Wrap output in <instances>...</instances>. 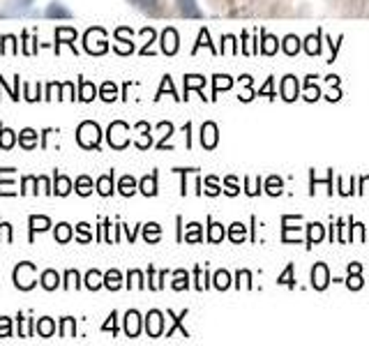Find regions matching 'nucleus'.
Returning a JSON list of instances; mask_svg holds the SVG:
<instances>
[{"label":"nucleus","mask_w":369,"mask_h":346,"mask_svg":"<svg viewBox=\"0 0 369 346\" xmlns=\"http://www.w3.org/2000/svg\"><path fill=\"white\" fill-rule=\"evenodd\" d=\"M97 192L102 194V197H111L113 194V171L97 178Z\"/></svg>","instance_id":"28"},{"label":"nucleus","mask_w":369,"mask_h":346,"mask_svg":"<svg viewBox=\"0 0 369 346\" xmlns=\"http://www.w3.org/2000/svg\"><path fill=\"white\" fill-rule=\"evenodd\" d=\"M136 129L141 131V138L136 141V145H139L141 150H146L150 143H153V138H150V125L148 122H139L136 125Z\"/></svg>","instance_id":"40"},{"label":"nucleus","mask_w":369,"mask_h":346,"mask_svg":"<svg viewBox=\"0 0 369 346\" xmlns=\"http://www.w3.org/2000/svg\"><path fill=\"white\" fill-rule=\"evenodd\" d=\"M72 192V180L63 176V173H56L53 176V194H58V197H67V194Z\"/></svg>","instance_id":"16"},{"label":"nucleus","mask_w":369,"mask_h":346,"mask_svg":"<svg viewBox=\"0 0 369 346\" xmlns=\"http://www.w3.org/2000/svg\"><path fill=\"white\" fill-rule=\"evenodd\" d=\"M169 316L173 318V325H171V328L167 330V337H171V335H173L176 330H180V332H182V337H189V332L182 328V318L187 316V309H184V311H180V314H178V316L173 314V311H169Z\"/></svg>","instance_id":"29"},{"label":"nucleus","mask_w":369,"mask_h":346,"mask_svg":"<svg viewBox=\"0 0 369 346\" xmlns=\"http://www.w3.org/2000/svg\"><path fill=\"white\" fill-rule=\"evenodd\" d=\"M303 48H305V53H307V55H319V53H321V33H319V35H310V37H305Z\"/></svg>","instance_id":"27"},{"label":"nucleus","mask_w":369,"mask_h":346,"mask_svg":"<svg viewBox=\"0 0 369 346\" xmlns=\"http://www.w3.org/2000/svg\"><path fill=\"white\" fill-rule=\"evenodd\" d=\"M77 141H79L81 148H86V150L100 148V141H102V129H100V125L93 122V120L81 122L79 129H77Z\"/></svg>","instance_id":"1"},{"label":"nucleus","mask_w":369,"mask_h":346,"mask_svg":"<svg viewBox=\"0 0 369 346\" xmlns=\"http://www.w3.org/2000/svg\"><path fill=\"white\" fill-rule=\"evenodd\" d=\"M129 3H134L139 10L148 12V14H157V3H155V0H129Z\"/></svg>","instance_id":"55"},{"label":"nucleus","mask_w":369,"mask_h":346,"mask_svg":"<svg viewBox=\"0 0 369 346\" xmlns=\"http://www.w3.org/2000/svg\"><path fill=\"white\" fill-rule=\"evenodd\" d=\"M63 286L65 289H79L81 286V282H79V273H77V270H67V273H65V284H63Z\"/></svg>","instance_id":"54"},{"label":"nucleus","mask_w":369,"mask_h":346,"mask_svg":"<svg viewBox=\"0 0 369 346\" xmlns=\"http://www.w3.org/2000/svg\"><path fill=\"white\" fill-rule=\"evenodd\" d=\"M84 46H86V51L91 53V55H102V53H106V51H108V42H106L104 30H100L97 39H93L91 30H88V33H86V37H84Z\"/></svg>","instance_id":"4"},{"label":"nucleus","mask_w":369,"mask_h":346,"mask_svg":"<svg viewBox=\"0 0 369 346\" xmlns=\"http://www.w3.org/2000/svg\"><path fill=\"white\" fill-rule=\"evenodd\" d=\"M213 282H215V289L227 291L231 286V275L227 273V270H217L215 277H213Z\"/></svg>","instance_id":"44"},{"label":"nucleus","mask_w":369,"mask_h":346,"mask_svg":"<svg viewBox=\"0 0 369 346\" xmlns=\"http://www.w3.org/2000/svg\"><path fill=\"white\" fill-rule=\"evenodd\" d=\"M77 332V323H74L72 316H65L63 323H60V337H74Z\"/></svg>","instance_id":"49"},{"label":"nucleus","mask_w":369,"mask_h":346,"mask_svg":"<svg viewBox=\"0 0 369 346\" xmlns=\"http://www.w3.org/2000/svg\"><path fill=\"white\" fill-rule=\"evenodd\" d=\"M182 240H184V242H201V240H203L201 224H196V221H192V224H187V231H184Z\"/></svg>","instance_id":"33"},{"label":"nucleus","mask_w":369,"mask_h":346,"mask_svg":"<svg viewBox=\"0 0 369 346\" xmlns=\"http://www.w3.org/2000/svg\"><path fill=\"white\" fill-rule=\"evenodd\" d=\"M178 7H180L182 17L201 19V10H199V5H196V0H178Z\"/></svg>","instance_id":"22"},{"label":"nucleus","mask_w":369,"mask_h":346,"mask_svg":"<svg viewBox=\"0 0 369 346\" xmlns=\"http://www.w3.org/2000/svg\"><path fill=\"white\" fill-rule=\"evenodd\" d=\"M206 76H201V74H187L184 76V93L189 95V90H199V95L203 97V100H208L206 95H203V86H206Z\"/></svg>","instance_id":"13"},{"label":"nucleus","mask_w":369,"mask_h":346,"mask_svg":"<svg viewBox=\"0 0 369 346\" xmlns=\"http://www.w3.org/2000/svg\"><path fill=\"white\" fill-rule=\"evenodd\" d=\"M146 332H148V337H162V332H164V314L160 309H150L148 311Z\"/></svg>","instance_id":"5"},{"label":"nucleus","mask_w":369,"mask_h":346,"mask_svg":"<svg viewBox=\"0 0 369 346\" xmlns=\"http://www.w3.org/2000/svg\"><path fill=\"white\" fill-rule=\"evenodd\" d=\"M77 238L79 242H91L93 240V235H91V224H86V221H81V224L77 226Z\"/></svg>","instance_id":"56"},{"label":"nucleus","mask_w":369,"mask_h":346,"mask_svg":"<svg viewBox=\"0 0 369 346\" xmlns=\"http://www.w3.org/2000/svg\"><path fill=\"white\" fill-rule=\"evenodd\" d=\"M217 141H220V134H217V125L215 122H203L201 127V143L206 150L217 148Z\"/></svg>","instance_id":"10"},{"label":"nucleus","mask_w":369,"mask_h":346,"mask_svg":"<svg viewBox=\"0 0 369 346\" xmlns=\"http://www.w3.org/2000/svg\"><path fill=\"white\" fill-rule=\"evenodd\" d=\"M224 238H227V228H224L220 221L208 219V240L210 242H222Z\"/></svg>","instance_id":"23"},{"label":"nucleus","mask_w":369,"mask_h":346,"mask_svg":"<svg viewBox=\"0 0 369 346\" xmlns=\"http://www.w3.org/2000/svg\"><path fill=\"white\" fill-rule=\"evenodd\" d=\"M19 143H21V148L32 150L37 145V131L30 129V127L21 129V131H19Z\"/></svg>","instance_id":"21"},{"label":"nucleus","mask_w":369,"mask_h":346,"mask_svg":"<svg viewBox=\"0 0 369 346\" xmlns=\"http://www.w3.org/2000/svg\"><path fill=\"white\" fill-rule=\"evenodd\" d=\"M282 187H284V183L277 176H270L265 180V192H268L270 197H279V194H282Z\"/></svg>","instance_id":"45"},{"label":"nucleus","mask_w":369,"mask_h":346,"mask_svg":"<svg viewBox=\"0 0 369 346\" xmlns=\"http://www.w3.org/2000/svg\"><path fill=\"white\" fill-rule=\"evenodd\" d=\"M86 286L91 291H97L104 286V275L97 273V270H91V273L86 275Z\"/></svg>","instance_id":"36"},{"label":"nucleus","mask_w":369,"mask_h":346,"mask_svg":"<svg viewBox=\"0 0 369 346\" xmlns=\"http://www.w3.org/2000/svg\"><path fill=\"white\" fill-rule=\"evenodd\" d=\"M12 335V325L8 316H0V337H10Z\"/></svg>","instance_id":"61"},{"label":"nucleus","mask_w":369,"mask_h":346,"mask_svg":"<svg viewBox=\"0 0 369 346\" xmlns=\"http://www.w3.org/2000/svg\"><path fill=\"white\" fill-rule=\"evenodd\" d=\"M300 46H303V42H300V37H296V35H286V37L282 39V51L286 55L300 53Z\"/></svg>","instance_id":"25"},{"label":"nucleus","mask_w":369,"mask_h":346,"mask_svg":"<svg viewBox=\"0 0 369 346\" xmlns=\"http://www.w3.org/2000/svg\"><path fill=\"white\" fill-rule=\"evenodd\" d=\"M37 284V266L30 261L19 263L15 268V286L21 291H30Z\"/></svg>","instance_id":"2"},{"label":"nucleus","mask_w":369,"mask_h":346,"mask_svg":"<svg viewBox=\"0 0 369 346\" xmlns=\"http://www.w3.org/2000/svg\"><path fill=\"white\" fill-rule=\"evenodd\" d=\"M134 37V33L129 30V28H118V30H115V51L118 53H132L134 51V44L129 39Z\"/></svg>","instance_id":"8"},{"label":"nucleus","mask_w":369,"mask_h":346,"mask_svg":"<svg viewBox=\"0 0 369 346\" xmlns=\"http://www.w3.org/2000/svg\"><path fill=\"white\" fill-rule=\"evenodd\" d=\"M143 238H146V242H157L162 238V226L150 221V224L143 226Z\"/></svg>","instance_id":"34"},{"label":"nucleus","mask_w":369,"mask_h":346,"mask_svg":"<svg viewBox=\"0 0 369 346\" xmlns=\"http://www.w3.org/2000/svg\"><path fill=\"white\" fill-rule=\"evenodd\" d=\"M74 190H77V194H81V197H88V194L93 192V180L88 176H79L77 183H74Z\"/></svg>","instance_id":"42"},{"label":"nucleus","mask_w":369,"mask_h":346,"mask_svg":"<svg viewBox=\"0 0 369 346\" xmlns=\"http://www.w3.org/2000/svg\"><path fill=\"white\" fill-rule=\"evenodd\" d=\"M95 97H97V88H95L91 81L79 79V100L81 102H93Z\"/></svg>","instance_id":"19"},{"label":"nucleus","mask_w":369,"mask_h":346,"mask_svg":"<svg viewBox=\"0 0 369 346\" xmlns=\"http://www.w3.org/2000/svg\"><path fill=\"white\" fill-rule=\"evenodd\" d=\"M15 141H17V131H12V129H8V127H3V125H0V148L10 150L12 145H15Z\"/></svg>","instance_id":"32"},{"label":"nucleus","mask_w":369,"mask_h":346,"mask_svg":"<svg viewBox=\"0 0 369 346\" xmlns=\"http://www.w3.org/2000/svg\"><path fill=\"white\" fill-rule=\"evenodd\" d=\"M245 238H247V228H245V224H240V221L231 224V228H229V240H231V242H243Z\"/></svg>","instance_id":"38"},{"label":"nucleus","mask_w":369,"mask_h":346,"mask_svg":"<svg viewBox=\"0 0 369 346\" xmlns=\"http://www.w3.org/2000/svg\"><path fill=\"white\" fill-rule=\"evenodd\" d=\"M32 0H10V12L12 14H28Z\"/></svg>","instance_id":"48"},{"label":"nucleus","mask_w":369,"mask_h":346,"mask_svg":"<svg viewBox=\"0 0 369 346\" xmlns=\"http://www.w3.org/2000/svg\"><path fill=\"white\" fill-rule=\"evenodd\" d=\"M139 190H141V194H146V197H155V194H157V173L155 171L150 173V176L141 178Z\"/></svg>","instance_id":"20"},{"label":"nucleus","mask_w":369,"mask_h":346,"mask_svg":"<svg viewBox=\"0 0 369 346\" xmlns=\"http://www.w3.org/2000/svg\"><path fill=\"white\" fill-rule=\"evenodd\" d=\"M127 286L129 289H143L146 284H143V275H141V270H129V275H127Z\"/></svg>","instance_id":"52"},{"label":"nucleus","mask_w":369,"mask_h":346,"mask_svg":"<svg viewBox=\"0 0 369 346\" xmlns=\"http://www.w3.org/2000/svg\"><path fill=\"white\" fill-rule=\"evenodd\" d=\"M106 138H108V145L115 150H122L129 145V125L122 122V120H115L108 125V131H106Z\"/></svg>","instance_id":"3"},{"label":"nucleus","mask_w":369,"mask_h":346,"mask_svg":"<svg viewBox=\"0 0 369 346\" xmlns=\"http://www.w3.org/2000/svg\"><path fill=\"white\" fill-rule=\"evenodd\" d=\"M164 93H171V95L176 97V100H182V97H178L176 88H173V81H171V76H164V79H162V88H160V93H157L155 100H160V97H162Z\"/></svg>","instance_id":"51"},{"label":"nucleus","mask_w":369,"mask_h":346,"mask_svg":"<svg viewBox=\"0 0 369 346\" xmlns=\"http://www.w3.org/2000/svg\"><path fill=\"white\" fill-rule=\"evenodd\" d=\"M100 97L104 102H113L115 97H118V86H115L113 81H106V83H102V88H100Z\"/></svg>","instance_id":"35"},{"label":"nucleus","mask_w":369,"mask_h":346,"mask_svg":"<svg viewBox=\"0 0 369 346\" xmlns=\"http://www.w3.org/2000/svg\"><path fill=\"white\" fill-rule=\"evenodd\" d=\"M279 93H282V97L286 102H296L298 100V95H300V83L298 79L293 74L289 76H284L282 79V88H279Z\"/></svg>","instance_id":"9"},{"label":"nucleus","mask_w":369,"mask_h":346,"mask_svg":"<svg viewBox=\"0 0 369 346\" xmlns=\"http://www.w3.org/2000/svg\"><path fill=\"white\" fill-rule=\"evenodd\" d=\"M136 180L132 176H122L120 178V183H118V192L122 194V197H132V194L136 192Z\"/></svg>","instance_id":"31"},{"label":"nucleus","mask_w":369,"mask_h":346,"mask_svg":"<svg viewBox=\"0 0 369 346\" xmlns=\"http://www.w3.org/2000/svg\"><path fill=\"white\" fill-rule=\"evenodd\" d=\"M72 235H74L72 226L65 224V221H60V224L56 226V240H58V242H70Z\"/></svg>","instance_id":"47"},{"label":"nucleus","mask_w":369,"mask_h":346,"mask_svg":"<svg viewBox=\"0 0 369 346\" xmlns=\"http://www.w3.org/2000/svg\"><path fill=\"white\" fill-rule=\"evenodd\" d=\"M272 83H275V81L268 79V81H265V86H263L261 90H258V93L265 95V97H270V100H272V97H275V90H272Z\"/></svg>","instance_id":"62"},{"label":"nucleus","mask_w":369,"mask_h":346,"mask_svg":"<svg viewBox=\"0 0 369 346\" xmlns=\"http://www.w3.org/2000/svg\"><path fill=\"white\" fill-rule=\"evenodd\" d=\"M194 280H196L194 286L199 289V291L208 289V273H203V268H196L194 270Z\"/></svg>","instance_id":"57"},{"label":"nucleus","mask_w":369,"mask_h":346,"mask_svg":"<svg viewBox=\"0 0 369 346\" xmlns=\"http://www.w3.org/2000/svg\"><path fill=\"white\" fill-rule=\"evenodd\" d=\"M28 224H30V240H32L35 238V231H46L51 226V219L44 217V215H30Z\"/></svg>","instance_id":"18"},{"label":"nucleus","mask_w":369,"mask_h":346,"mask_svg":"<svg viewBox=\"0 0 369 346\" xmlns=\"http://www.w3.org/2000/svg\"><path fill=\"white\" fill-rule=\"evenodd\" d=\"M362 266L360 263H351L348 266V277H346V286L351 291H360L362 286H365V282H362Z\"/></svg>","instance_id":"11"},{"label":"nucleus","mask_w":369,"mask_h":346,"mask_svg":"<svg viewBox=\"0 0 369 346\" xmlns=\"http://www.w3.org/2000/svg\"><path fill=\"white\" fill-rule=\"evenodd\" d=\"M206 194H210V197H217L222 190H220V185H217V178L215 176H208L206 178V190H203Z\"/></svg>","instance_id":"59"},{"label":"nucleus","mask_w":369,"mask_h":346,"mask_svg":"<svg viewBox=\"0 0 369 346\" xmlns=\"http://www.w3.org/2000/svg\"><path fill=\"white\" fill-rule=\"evenodd\" d=\"M35 328H37V332H39V337H51L53 332H56V323H53V318L44 316V318H39Z\"/></svg>","instance_id":"30"},{"label":"nucleus","mask_w":369,"mask_h":346,"mask_svg":"<svg viewBox=\"0 0 369 346\" xmlns=\"http://www.w3.org/2000/svg\"><path fill=\"white\" fill-rule=\"evenodd\" d=\"M176 291H184V289H189V275H187V270H176L173 273V284H171Z\"/></svg>","instance_id":"39"},{"label":"nucleus","mask_w":369,"mask_h":346,"mask_svg":"<svg viewBox=\"0 0 369 346\" xmlns=\"http://www.w3.org/2000/svg\"><path fill=\"white\" fill-rule=\"evenodd\" d=\"M231 86H234V81H231V76L217 74L215 79H213V100H215V95L220 93V90H229Z\"/></svg>","instance_id":"41"},{"label":"nucleus","mask_w":369,"mask_h":346,"mask_svg":"<svg viewBox=\"0 0 369 346\" xmlns=\"http://www.w3.org/2000/svg\"><path fill=\"white\" fill-rule=\"evenodd\" d=\"M3 42H5V44L0 46V53H19V44H17L15 35H5Z\"/></svg>","instance_id":"50"},{"label":"nucleus","mask_w":369,"mask_h":346,"mask_svg":"<svg viewBox=\"0 0 369 346\" xmlns=\"http://www.w3.org/2000/svg\"><path fill=\"white\" fill-rule=\"evenodd\" d=\"M328 284H330V270H328L325 263H316L312 268V286L316 291H323L328 289Z\"/></svg>","instance_id":"6"},{"label":"nucleus","mask_w":369,"mask_h":346,"mask_svg":"<svg viewBox=\"0 0 369 346\" xmlns=\"http://www.w3.org/2000/svg\"><path fill=\"white\" fill-rule=\"evenodd\" d=\"M238 282H245V286H252V273L249 270H240V273H238Z\"/></svg>","instance_id":"63"},{"label":"nucleus","mask_w":369,"mask_h":346,"mask_svg":"<svg viewBox=\"0 0 369 346\" xmlns=\"http://www.w3.org/2000/svg\"><path fill=\"white\" fill-rule=\"evenodd\" d=\"M224 187H227V192L229 197H238V192H240V187H238V180L234 178V176H229L227 180H224Z\"/></svg>","instance_id":"58"},{"label":"nucleus","mask_w":369,"mask_h":346,"mask_svg":"<svg viewBox=\"0 0 369 346\" xmlns=\"http://www.w3.org/2000/svg\"><path fill=\"white\" fill-rule=\"evenodd\" d=\"M46 19H72V12L67 10V7L63 3H58V0H53V3L46 7L44 12Z\"/></svg>","instance_id":"15"},{"label":"nucleus","mask_w":369,"mask_h":346,"mask_svg":"<svg viewBox=\"0 0 369 346\" xmlns=\"http://www.w3.org/2000/svg\"><path fill=\"white\" fill-rule=\"evenodd\" d=\"M39 282H42V286L46 291H53L60 286V275L56 273V270H44L42 277H39Z\"/></svg>","instance_id":"26"},{"label":"nucleus","mask_w":369,"mask_h":346,"mask_svg":"<svg viewBox=\"0 0 369 346\" xmlns=\"http://www.w3.org/2000/svg\"><path fill=\"white\" fill-rule=\"evenodd\" d=\"M125 332H127V337H139V332H141V314L136 309L127 311V314H125Z\"/></svg>","instance_id":"12"},{"label":"nucleus","mask_w":369,"mask_h":346,"mask_svg":"<svg viewBox=\"0 0 369 346\" xmlns=\"http://www.w3.org/2000/svg\"><path fill=\"white\" fill-rule=\"evenodd\" d=\"M307 231H310V235H307V247L316 245V242L325 238V226L319 224V221H312V224L307 226Z\"/></svg>","instance_id":"17"},{"label":"nucleus","mask_w":369,"mask_h":346,"mask_svg":"<svg viewBox=\"0 0 369 346\" xmlns=\"http://www.w3.org/2000/svg\"><path fill=\"white\" fill-rule=\"evenodd\" d=\"M314 79H316V76H307V83H305V100L307 102H314L321 97V90L314 86Z\"/></svg>","instance_id":"43"},{"label":"nucleus","mask_w":369,"mask_h":346,"mask_svg":"<svg viewBox=\"0 0 369 346\" xmlns=\"http://www.w3.org/2000/svg\"><path fill=\"white\" fill-rule=\"evenodd\" d=\"M201 46H208L210 51L215 53V46H213V42H210V35H208V30H206V28H203V30L199 33V42H196V46H194V53L199 51Z\"/></svg>","instance_id":"53"},{"label":"nucleus","mask_w":369,"mask_h":346,"mask_svg":"<svg viewBox=\"0 0 369 346\" xmlns=\"http://www.w3.org/2000/svg\"><path fill=\"white\" fill-rule=\"evenodd\" d=\"M178 48H180V37H178L176 28H167L162 33V51L167 55H176Z\"/></svg>","instance_id":"7"},{"label":"nucleus","mask_w":369,"mask_h":346,"mask_svg":"<svg viewBox=\"0 0 369 346\" xmlns=\"http://www.w3.org/2000/svg\"><path fill=\"white\" fill-rule=\"evenodd\" d=\"M104 286L111 289V291H118L122 286V275L118 273V270H108V273L104 275Z\"/></svg>","instance_id":"37"},{"label":"nucleus","mask_w":369,"mask_h":346,"mask_svg":"<svg viewBox=\"0 0 369 346\" xmlns=\"http://www.w3.org/2000/svg\"><path fill=\"white\" fill-rule=\"evenodd\" d=\"M74 39H77V30L74 28H56V53L60 51V44H70L74 48Z\"/></svg>","instance_id":"14"},{"label":"nucleus","mask_w":369,"mask_h":346,"mask_svg":"<svg viewBox=\"0 0 369 346\" xmlns=\"http://www.w3.org/2000/svg\"><path fill=\"white\" fill-rule=\"evenodd\" d=\"M277 48H279V39L275 37V35L263 33V35H261V53H265V55H275V53H277Z\"/></svg>","instance_id":"24"},{"label":"nucleus","mask_w":369,"mask_h":346,"mask_svg":"<svg viewBox=\"0 0 369 346\" xmlns=\"http://www.w3.org/2000/svg\"><path fill=\"white\" fill-rule=\"evenodd\" d=\"M293 270H296V268H293V263H289V266H286V270H284L282 275H279V280H277L279 286H282V284H284V286H289V289L296 286V277H293Z\"/></svg>","instance_id":"46"},{"label":"nucleus","mask_w":369,"mask_h":346,"mask_svg":"<svg viewBox=\"0 0 369 346\" xmlns=\"http://www.w3.org/2000/svg\"><path fill=\"white\" fill-rule=\"evenodd\" d=\"M115 318H118V314H115V311H111V316H108V321L102 325V330H104V332L111 330L113 335H115V332H118V323H115Z\"/></svg>","instance_id":"60"}]
</instances>
